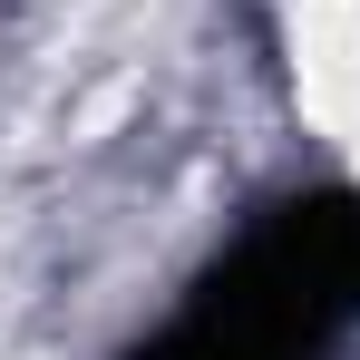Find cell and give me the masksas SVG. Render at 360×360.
Listing matches in <instances>:
<instances>
[{
	"mask_svg": "<svg viewBox=\"0 0 360 360\" xmlns=\"http://www.w3.org/2000/svg\"><path fill=\"white\" fill-rule=\"evenodd\" d=\"M360 321V195H292L136 360H321Z\"/></svg>",
	"mask_w": 360,
	"mask_h": 360,
	"instance_id": "1",
	"label": "cell"
}]
</instances>
